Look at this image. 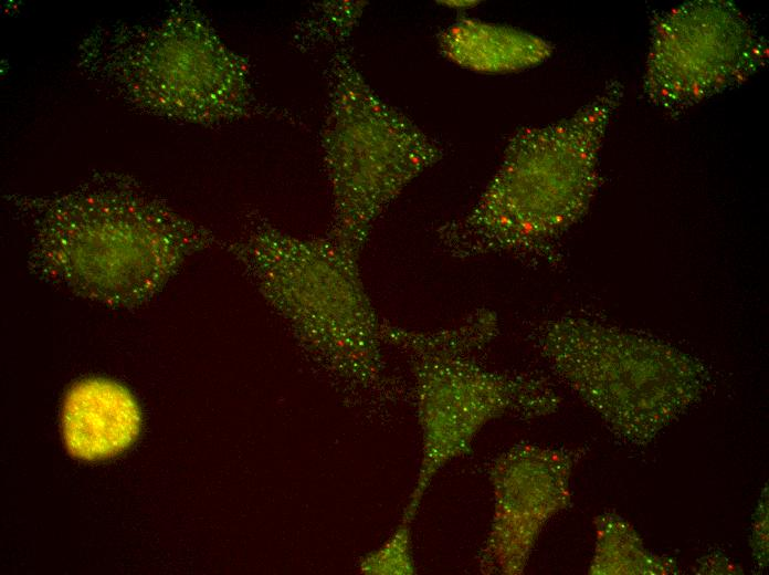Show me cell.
Returning <instances> with one entry per match:
<instances>
[{
	"label": "cell",
	"instance_id": "cell-1",
	"mask_svg": "<svg viewBox=\"0 0 769 575\" xmlns=\"http://www.w3.org/2000/svg\"><path fill=\"white\" fill-rule=\"evenodd\" d=\"M622 96L613 80L573 114L513 134L474 203L436 228L440 250L461 260H554L597 191L601 149Z\"/></svg>",
	"mask_w": 769,
	"mask_h": 575
},
{
	"label": "cell",
	"instance_id": "cell-2",
	"mask_svg": "<svg viewBox=\"0 0 769 575\" xmlns=\"http://www.w3.org/2000/svg\"><path fill=\"white\" fill-rule=\"evenodd\" d=\"M30 263L41 278L106 305H141L214 234L135 181L102 177L29 200Z\"/></svg>",
	"mask_w": 769,
	"mask_h": 575
},
{
	"label": "cell",
	"instance_id": "cell-3",
	"mask_svg": "<svg viewBox=\"0 0 769 575\" xmlns=\"http://www.w3.org/2000/svg\"><path fill=\"white\" fill-rule=\"evenodd\" d=\"M227 250L315 360L355 394H381L388 386L383 320L359 258L326 234L296 236L257 212Z\"/></svg>",
	"mask_w": 769,
	"mask_h": 575
},
{
	"label": "cell",
	"instance_id": "cell-4",
	"mask_svg": "<svg viewBox=\"0 0 769 575\" xmlns=\"http://www.w3.org/2000/svg\"><path fill=\"white\" fill-rule=\"evenodd\" d=\"M498 328L496 312L487 307L436 331L408 330L383 320L384 343L409 359L422 433L420 468L401 520L412 523L432 479L470 452L486 424L507 415L533 418L558 408L559 398L542 380L482 363Z\"/></svg>",
	"mask_w": 769,
	"mask_h": 575
},
{
	"label": "cell",
	"instance_id": "cell-5",
	"mask_svg": "<svg viewBox=\"0 0 769 575\" xmlns=\"http://www.w3.org/2000/svg\"><path fill=\"white\" fill-rule=\"evenodd\" d=\"M326 77L328 96L320 134L331 198L326 236L360 258L381 215L445 150L369 85L350 41L330 49Z\"/></svg>",
	"mask_w": 769,
	"mask_h": 575
},
{
	"label": "cell",
	"instance_id": "cell-6",
	"mask_svg": "<svg viewBox=\"0 0 769 575\" xmlns=\"http://www.w3.org/2000/svg\"><path fill=\"white\" fill-rule=\"evenodd\" d=\"M103 81L172 119L215 125L262 113L247 60L229 49L202 12L180 3L152 27L103 30Z\"/></svg>",
	"mask_w": 769,
	"mask_h": 575
},
{
	"label": "cell",
	"instance_id": "cell-7",
	"mask_svg": "<svg viewBox=\"0 0 769 575\" xmlns=\"http://www.w3.org/2000/svg\"><path fill=\"white\" fill-rule=\"evenodd\" d=\"M537 345L555 373L631 441L651 440L704 384L703 369L675 348L581 317L546 322Z\"/></svg>",
	"mask_w": 769,
	"mask_h": 575
},
{
	"label": "cell",
	"instance_id": "cell-8",
	"mask_svg": "<svg viewBox=\"0 0 769 575\" xmlns=\"http://www.w3.org/2000/svg\"><path fill=\"white\" fill-rule=\"evenodd\" d=\"M642 79L644 97L677 116L760 71L768 42L733 2L696 0L655 13Z\"/></svg>",
	"mask_w": 769,
	"mask_h": 575
},
{
	"label": "cell",
	"instance_id": "cell-9",
	"mask_svg": "<svg viewBox=\"0 0 769 575\" xmlns=\"http://www.w3.org/2000/svg\"><path fill=\"white\" fill-rule=\"evenodd\" d=\"M577 454L568 449L516 443L489 464L493 514L480 551L483 574L524 572L545 524L570 502Z\"/></svg>",
	"mask_w": 769,
	"mask_h": 575
},
{
	"label": "cell",
	"instance_id": "cell-10",
	"mask_svg": "<svg viewBox=\"0 0 769 575\" xmlns=\"http://www.w3.org/2000/svg\"><path fill=\"white\" fill-rule=\"evenodd\" d=\"M141 414L131 394L122 385L87 378L66 393L61 412L64 443L83 460L115 456L139 433Z\"/></svg>",
	"mask_w": 769,
	"mask_h": 575
},
{
	"label": "cell",
	"instance_id": "cell-11",
	"mask_svg": "<svg viewBox=\"0 0 769 575\" xmlns=\"http://www.w3.org/2000/svg\"><path fill=\"white\" fill-rule=\"evenodd\" d=\"M440 53L453 64L483 74H507L535 67L554 53V45L509 25L462 19L436 36Z\"/></svg>",
	"mask_w": 769,
	"mask_h": 575
},
{
	"label": "cell",
	"instance_id": "cell-12",
	"mask_svg": "<svg viewBox=\"0 0 769 575\" xmlns=\"http://www.w3.org/2000/svg\"><path fill=\"white\" fill-rule=\"evenodd\" d=\"M367 2L329 1L316 3L309 15L296 29L299 50L325 45L329 50L347 41L362 15Z\"/></svg>",
	"mask_w": 769,
	"mask_h": 575
},
{
	"label": "cell",
	"instance_id": "cell-13",
	"mask_svg": "<svg viewBox=\"0 0 769 575\" xmlns=\"http://www.w3.org/2000/svg\"><path fill=\"white\" fill-rule=\"evenodd\" d=\"M364 574H413L415 565L412 555L411 523L401 521L390 537L376 551L367 554L360 562Z\"/></svg>",
	"mask_w": 769,
	"mask_h": 575
},
{
	"label": "cell",
	"instance_id": "cell-14",
	"mask_svg": "<svg viewBox=\"0 0 769 575\" xmlns=\"http://www.w3.org/2000/svg\"><path fill=\"white\" fill-rule=\"evenodd\" d=\"M443 3H449V4L452 6V7H459V8H461V7H471V6H475V4H477L478 2H477V1H474V2H472V1H444Z\"/></svg>",
	"mask_w": 769,
	"mask_h": 575
}]
</instances>
